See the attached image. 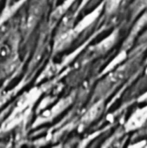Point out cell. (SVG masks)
I'll return each instance as SVG.
<instances>
[{"instance_id": "6da1fadb", "label": "cell", "mask_w": 147, "mask_h": 148, "mask_svg": "<svg viewBox=\"0 0 147 148\" xmlns=\"http://www.w3.org/2000/svg\"><path fill=\"white\" fill-rule=\"evenodd\" d=\"M147 121V105L142 108H138L129 117L125 124L126 133L140 130Z\"/></svg>"}, {"instance_id": "7a4b0ae2", "label": "cell", "mask_w": 147, "mask_h": 148, "mask_svg": "<svg viewBox=\"0 0 147 148\" xmlns=\"http://www.w3.org/2000/svg\"><path fill=\"white\" fill-rule=\"evenodd\" d=\"M119 37V31L114 30L109 36H107L106 39H104L102 42H101L96 47V51L98 53H104L109 50L117 42Z\"/></svg>"}, {"instance_id": "3957f363", "label": "cell", "mask_w": 147, "mask_h": 148, "mask_svg": "<svg viewBox=\"0 0 147 148\" xmlns=\"http://www.w3.org/2000/svg\"><path fill=\"white\" fill-rule=\"evenodd\" d=\"M147 8V0H134L131 5V11L133 19Z\"/></svg>"}, {"instance_id": "277c9868", "label": "cell", "mask_w": 147, "mask_h": 148, "mask_svg": "<svg viewBox=\"0 0 147 148\" xmlns=\"http://www.w3.org/2000/svg\"><path fill=\"white\" fill-rule=\"evenodd\" d=\"M127 57V53L126 50H121L115 57L114 59L107 65V67L106 68V69L104 70V73H107L108 71L113 70L116 66H118L119 64H120L122 62H124Z\"/></svg>"}, {"instance_id": "5b68a950", "label": "cell", "mask_w": 147, "mask_h": 148, "mask_svg": "<svg viewBox=\"0 0 147 148\" xmlns=\"http://www.w3.org/2000/svg\"><path fill=\"white\" fill-rule=\"evenodd\" d=\"M103 108V104L101 101L98 102L96 105H94L85 115V121L90 122L93 120H94L97 116H99V114L101 113Z\"/></svg>"}, {"instance_id": "8992f818", "label": "cell", "mask_w": 147, "mask_h": 148, "mask_svg": "<svg viewBox=\"0 0 147 148\" xmlns=\"http://www.w3.org/2000/svg\"><path fill=\"white\" fill-rule=\"evenodd\" d=\"M122 0H106V10L111 14L114 12L120 6Z\"/></svg>"}, {"instance_id": "52a82bcc", "label": "cell", "mask_w": 147, "mask_h": 148, "mask_svg": "<svg viewBox=\"0 0 147 148\" xmlns=\"http://www.w3.org/2000/svg\"><path fill=\"white\" fill-rule=\"evenodd\" d=\"M147 101V91L143 94L140 97H139L138 99V102H144V101Z\"/></svg>"}, {"instance_id": "ba28073f", "label": "cell", "mask_w": 147, "mask_h": 148, "mask_svg": "<svg viewBox=\"0 0 147 148\" xmlns=\"http://www.w3.org/2000/svg\"><path fill=\"white\" fill-rule=\"evenodd\" d=\"M143 127H144V129H143L142 131H140L139 133H140V134H142V135H147V121Z\"/></svg>"}, {"instance_id": "9c48e42d", "label": "cell", "mask_w": 147, "mask_h": 148, "mask_svg": "<svg viewBox=\"0 0 147 148\" xmlns=\"http://www.w3.org/2000/svg\"><path fill=\"white\" fill-rule=\"evenodd\" d=\"M86 1H88V0H85V2H86Z\"/></svg>"}, {"instance_id": "30bf717a", "label": "cell", "mask_w": 147, "mask_h": 148, "mask_svg": "<svg viewBox=\"0 0 147 148\" xmlns=\"http://www.w3.org/2000/svg\"><path fill=\"white\" fill-rule=\"evenodd\" d=\"M146 147H147V145H146Z\"/></svg>"}]
</instances>
